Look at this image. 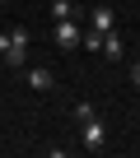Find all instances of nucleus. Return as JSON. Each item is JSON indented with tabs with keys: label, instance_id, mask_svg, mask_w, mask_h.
Returning <instances> with one entry per match:
<instances>
[{
	"label": "nucleus",
	"instance_id": "5",
	"mask_svg": "<svg viewBox=\"0 0 140 158\" xmlns=\"http://www.w3.org/2000/svg\"><path fill=\"white\" fill-rule=\"evenodd\" d=\"M51 84H56V74H51V70H42V65L28 70V89H33V93H47Z\"/></svg>",
	"mask_w": 140,
	"mask_h": 158
},
{
	"label": "nucleus",
	"instance_id": "2",
	"mask_svg": "<svg viewBox=\"0 0 140 158\" xmlns=\"http://www.w3.org/2000/svg\"><path fill=\"white\" fill-rule=\"evenodd\" d=\"M51 37H56V47H61V51H75V47H80V37H84V28H80V19H56Z\"/></svg>",
	"mask_w": 140,
	"mask_h": 158
},
{
	"label": "nucleus",
	"instance_id": "4",
	"mask_svg": "<svg viewBox=\"0 0 140 158\" xmlns=\"http://www.w3.org/2000/svg\"><path fill=\"white\" fill-rule=\"evenodd\" d=\"M89 28H98V33H112V28H117V14H112L107 5H94V10H89Z\"/></svg>",
	"mask_w": 140,
	"mask_h": 158
},
{
	"label": "nucleus",
	"instance_id": "1",
	"mask_svg": "<svg viewBox=\"0 0 140 158\" xmlns=\"http://www.w3.org/2000/svg\"><path fill=\"white\" fill-rule=\"evenodd\" d=\"M28 42H33L28 28H10V47L0 51V60H5L10 70H24V65H28Z\"/></svg>",
	"mask_w": 140,
	"mask_h": 158
},
{
	"label": "nucleus",
	"instance_id": "7",
	"mask_svg": "<svg viewBox=\"0 0 140 158\" xmlns=\"http://www.w3.org/2000/svg\"><path fill=\"white\" fill-rule=\"evenodd\" d=\"M80 47H84V51H103V33H98V28H84Z\"/></svg>",
	"mask_w": 140,
	"mask_h": 158
},
{
	"label": "nucleus",
	"instance_id": "6",
	"mask_svg": "<svg viewBox=\"0 0 140 158\" xmlns=\"http://www.w3.org/2000/svg\"><path fill=\"white\" fill-rule=\"evenodd\" d=\"M103 56H107V60H121V56H126V47H121L117 33H103Z\"/></svg>",
	"mask_w": 140,
	"mask_h": 158
},
{
	"label": "nucleus",
	"instance_id": "3",
	"mask_svg": "<svg viewBox=\"0 0 140 158\" xmlns=\"http://www.w3.org/2000/svg\"><path fill=\"white\" fill-rule=\"evenodd\" d=\"M80 144H84L89 153H98V149L107 144V126H103L98 116H89V121H80Z\"/></svg>",
	"mask_w": 140,
	"mask_h": 158
},
{
	"label": "nucleus",
	"instance_id": "8",
	"mask_svg": "<svg viewBox=\"0 0 140 158\" xmlns=\"http://www.w3.org/2000/svg\"><path fill=\"white\" fill-rule=\"evenodd\" d=\"M51 19H75V5L70 0H51Z\"/></svg>",
	"mask_w": 140,
	"mask_h": 158
},
{
	"label": "nucleus",
	"instance_id": "9",
	"mask_svg": "<svg viewBox=\"0 0 140 158\" xmlns=\"http://www.w3.org/2000/svg\"><path fill=\"white\" fill-rule=\"evenodd\" d=\"M89 116H98V112H94V102H75V126H80V121H89Z\"/></svg>",
	"mask_w": 140,
	"mask_h": 158
},
{
	"label": "nucleus",
	"instance_id": "10",
	"mask_svg": "<svg viewBox=\"0 0 140 158\" xmlns=\"http://www.w3.org/2000/svg\"><path fill=\"white\" fill-rule=\"evenodd\" d=\"M126 70H131V84H135V89H140V60H131V65H126Z\"/></svg>",
	"mask_w": 140,
	"mask_h": 158
}]
</instances>
